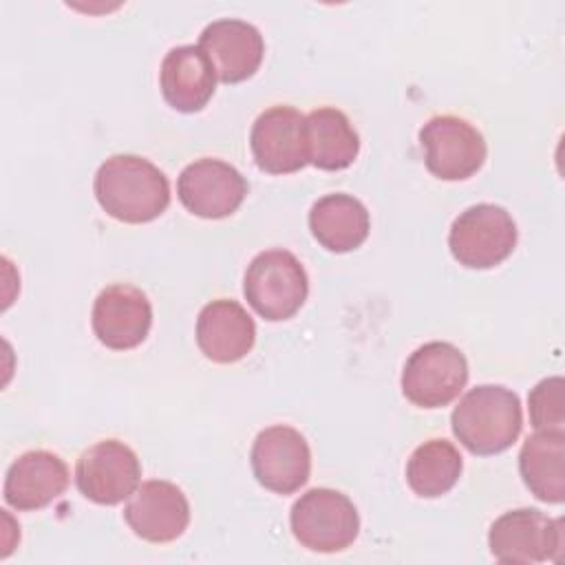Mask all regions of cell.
Masks as SVG:
<instances>
[{"mask_svg":"<svg viewBox=\"0 0 565 565\" xmlns=\"http://www.w3.org/2000/svg\"><path fill=\"white\" fill-rule=\"evenodd\" d=\"M309 230L324 249L344 254L366 241L371 216L360 199L344 192H333L320 196L311 205Z\"/></svg>","mask_w":565,"mask_h":565,"instance_id":"19","label":"cell"},{"mask_svg":"<svg viewBox=\"0 0 565 565\" xmlns=\"http://www.w3.org/2000/svg\"><path fill=\"white\" fill-rule=\"evenodd\" d=\"M93 192L102 210L121 223H148L170 203L163 170L139 154H113L95 172Z\"/></svg>","mask_w":565,"mask_h":565,"instance_id":"1","label":"cell"},{"mask_svg":"<svg viewBox=\"0 0 565 565\" xmlns=\"http://www.w3.org/2000/svg\"><path fill=\"white\" fill-rule=\"evenodd\" d=\"M249 148L263 172L289 174L305 168V115L282 104L263 110L252 126Z\"/></svg>","mask_w":565,"mask_h":565,"instance_id":"13","label":"cell"},{"mask_svg":"<svg viewBox=\"0 0 565 565\" xmlns=\"http://www.w3.org/2000/svg\"><path fill=\"white\" fill-rule=\"evenodd\" d=\"M159 86L174 110L196 113L214 95L216 71L199 44H181L163 55Z\"/></svg>","mask_w":565,"mask_h":565,"instance_id":"18","label":"cell"},{"mask_svg":"<svg viewBox=\"0 0 565 565\" xmlns=\"http://www.w3.org/2000/svg\"><path fill=\"white\" fill-rule=\"evenodd\" d=\"M450 424L455 437L472 455L503 452L523 426L519 395L501 384H479L459 399Z\"/></svg>","mask_w":565,"mask_h":565,"instance_id":"2","label":"cell"},{"mask_svg":"<svg viewBox=\"0 0 565 565\" xmlns=\"http://www.w3.org/2000/svg\"><path fill=\"white\" fill-rule=\"evenodd\" d=\"M305 148L311 166L333 172L355 161L360 137L342 110L322 106L305 117Z\"/></svg>","mask_w":565,"mask_h":565,"instance_id":"21","label":"cell"},{"mask_svg":"<svg viewBox=\"0 0 565 565\" xmlns=\"http://www.w3.org/2000/svg\"><path fill=\"white\" fill-rule=\"evenodd\" d=\"M519 470L527 490L545 503L565 499V430H536L519 452Z\"/></svg>","mask_w":565,"mask_h":565,"instance_id":"20","label":"cell"},{"mask_svg":"<svg viewBox=\"0 0 565 565\" xmlns=\"http://www.w3.org/2000/svg\"><path fill=\"white\" fill-rule=\"evenodd\" d=\"M124 519L130 530L150 543L177 541L190 523V503L183 490L163 479L143 481L128 499Z\"/></svg>","mask_w":565,"mask_h":565,"instance_id":"14","label":"cell"},{"mask_svg":"<svg viewBox=\"0 0 565 565\" xmlns=\"http://www.w3.org/2000/svg\"><path fill=\"white\" fill-rule=\"evenodd\" d=\"M516 245V223L494 203H477L459 212L448 232L455 260L470 269H490L503 263Z\"/></svg>","mask_w":565,"mask_h":565,"instance_id":"5","label":"cell"},{"mask_svg":"<svg viewBox=\"0 0 565 565\" xmlns=\"http://www.w3.org/2000/svg\"><path fill=\"white\" fill-rule=\"evenodd\" d=\"M256 340V324L243 305L218 298L207 302L196 318V344L201 353L218 364L243 360Z\"/></svg>","mask_w":565,"mask_h":565,"instance_id":"16","label":"cell"},{"mask_svg":"<svg viewBox=\"0 0 565 565\" xmlns=\"http://www.w3.org/2000/svg\"><path fill=\"white\" fill-rule=\"evenodd\" d=\"M419 143L430 174L444 181L472 177L486 161L483 135L463 117L435 115L419 128Z\"/></svg>","mask_w":565,"mask_h":565,"instance_id":"8","label":"cell"},{"mask_svg":"<svg viewBox=\"0 0 565 565\" xmlns=\"http://www.w3.org/2000/svg\"><path fill=\"white\" fill-rule=\"evenodd\" d=\"M199 46L210 57L216 79L223 84H238L249 79L265 55L260 31L238 18H221L210 22L199 38Z\"/></svg>","mask_w":565,"mask_h":565,"instance_id":"15","label":"cell"},{"mask_svg":"<svg viewBox=\"0 0 565 565\" xmlns=\"http://www.w3.org/2000/svg\"><path fill=\"white\" fill-rule=\"evenodd\" d=\"M249 459L256 481L276 494L300 490L311 472V450L307 439L285 424L260 430L254 439Z\"/></svg>","mask_w":565,"mask_h":565,"instance_id":"10","label":"cell"},{"mask_svg":"<svg viewBox=\"0 0 565 565\" xmlns=\"http://www.w3.org/2000/svg\"><path fill=\"white\" fill-rule=\"evenodd\" d=\"M468 382L466 355L450 342L433 340L411 353L402 371V393L419 408L450 404Z\"/></svg>","mask_w":565,"mask_h":565,"instance_id":"7","label":"cell"},{"mask_svg":"<svg viewBox=\"0 0 565 565\" xmlns=\"http://www.w3.org/2000/svg\"><path fill=\"white\" fill-rule=\"evenodd\" d=\"M141 479L137 452L119 439H102L86 448L75 463L79 492L99 505H115L128 499Z\"/></svg>","mask_w":565,"mask_h":565,"instance_id":"9","label":"cell"},{"mask_svg":"<svg viewBox=\"0 0 565 565\" xmlns=\"http://www.w3.org/2000/svg\"><path fill=\"white\" fill-rule=\"evenodd\" d=\"M68 486V468L64 459L51 450H29L20 455L4 477V501L20 510L31 512L49 505Z\"/></svg>","mask_w":565,"mask_h":565,"instance_id":"17","label":"cell"},{"mask_svg":"<svg viewBox=\"0 0 565 565\" xmlns=\"http://www.w3.org/2000/svg\"><path fill=\"white\" fill-rule=\"evenodd\" d=\"M463 461L448 439H428L419 444L406 463V481L411 490L424 499L446 494L461 475Z\"/></svg>","mask_w":565,"mask_h":565,"instance_id":"22","label":"cell"},{"mask_svg":"<svg viewBox=\"0 0 565 565\" xmlns=\"http://www.w3.org/2000/svg\"><path fill=\"white\" fill-rule=\"evenodd\" d=\"M296 541L320 554L347 550L360 532V514L353 501L333 488H311L291 505L289 514Z\"/></svg>","mask_w":565,"mask_h":565,"instance_id":"4","label":"cell"},{"mask_svg":"<svg viewBox=\"0 0 565 565\" xmlns=\"http://www.w3.org/2000/svg\"><path fill=\"white\" fill-rule=\"evenodd\" d=\"M243 294L258 316L278 322L291 318L305 305L309 278L291 252L267 249L247 265Z\"/></svg>","mask_w":565,"mask_h":565,"instance_id":"3","label":"cell"},{"mask_svg":"<svg viewBox=\"0 0 565 565\" xmlns=\"http://www.w3.org/2000/svg\"><path fill=\"white\" fill-rule=\"evenodd\" d=\"M563 377L552 375L541 380L527 395L530 424L536 430H565V397Z\"/></svg>","mask_w":565,"mask_h":565,"instance_id":"23","label":"cell"},{"mask_svg":"<svg viewBox=\"0 0 565 565\" xmlns=\"http://www.w3.org/2000/svg\"><path fill=\"white\" fill-rule=\"evenodd\" d=\"M488 545L499 563L534 565L543 561H561L563 521L550 519L536 508H519L503 512L488 532Z\"/></svg>","mask_w":565,"mask_h":565,"instance_id":"6","label":"cell"},{"mask_svg":"<svg viewBox=\"0 0 565 565\" xmlns=\"http://www.w3.org/2000/svg\"><path fill=\"white\" fill-rule=\"evenodd\" d=\"M177 194L201 218H225L247 196L245 177L227 161L203 157L188 163L177 179Z\"/></svg>","mask_w":565,"mask_h":565,"instance_id":"11","label":"cell"},{"mask_svg":"<svg viewBox=\"0 0 565 565\" xmlns=\"http://www.w3.org/2000/svg\"><path fill=\"white\" fill-rule=\"evenodd\" d=\"M93 333L115 351L139 347L152 324V305L148 296L126 282L108 285L99 291L90 313Z\"/></svg>","mask_w":565,"mask_h":565,"instance_id":"12","label":"cell"}]
</instances>
